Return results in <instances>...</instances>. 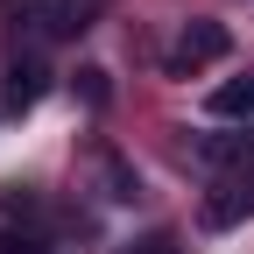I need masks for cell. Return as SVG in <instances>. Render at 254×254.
Here are the masks:
<instances>
[{
    "label": "cell",
    "instance_id": "9c48e42d",
    "mask_svg": "<svg viewBox=\"0 0 254 254\" xmlns=\"http://www.w3.org/2000/svg\"><path fill=\"white\" fill-rule=\"evenodd\" d=\"M127 254H184L177 240H163V233H155V240H141V247H127Z\"/></svg>",
    "mask_w": 254,
    "mask_h": 254
},
{
    "label": "cell",
    "instance_id": "52a82bcc",
    "mask_svg": "<svg viewBox=\"0 0 254 254\" xmlns=\"http://www.w3.org/2000/svg\"><path fill=\"white\" fill-rule=\"evenodd\" d=\"M78 92H85L92 106H106V71H99V64H85V71H78Z\"/></svg>",
    "mask_w": 254,
    "mask_h": 254
},
{
    "label": "cell",
    "instance_id": "7a4b0ae2",
    "mask_svg": "<svg viewBox=\"0 0 254 254\" xmlns=\"http://www.w3.org/2000/svg\"><path fill=\"white\" fill-rule=\"evenodd\" d=\"M198 219H205L212 233H226V226H240V219H254V184H226L219 198H205Z\"/></svg>",
    "mask_w": 254,
    "mask_h": 254
},
{
    "label": "cell",
    "instance_id": "3957f363",
    "mask_svg": "<svg viewBox=\"0 0 254 254\" xmlns=\"http://www.w3.org/2000/svg\"><path fill=\"white\" fill-rule=\"evenodd\" d=\"M212 120H254V71L247 78H226V85H212Z\"/></svg>",
    "mask_w": 254,
    "mask_h": 254
},
{
    "label": "cell",
    "instance_id": "ba28073f",
    "mask_svg": "<svg viewBox=\"0 0 254 254\" xmlns=\"http://www.w3.org/2000/svg\"><path fill=\"white\" fill-rule=\"evenodd\" d=\"M0 254H43L36 233H0Z\"/></svg>",
    "mask_w": 254,
    "mask_h": 254
},
{
    "label": "cell",
    "instance_id": "277c9868",
    "mask_svg": "<svg viewBox=\"0 0 254 254\" xmlns=\"http://www.w3.org/2000/svg\"><path fill=\"white\" fill-rule=\"evenodd\" d=\"M43 78H50V71H43V57H21L14 71H7V106H14V113H28V106L43 99Z\"/></svg>",
    "mask_w": 254,
    "mask_h": 254
},
{
    "label": "cell",
    "instance_id": "5b68a950",
    "mask_svg": "<svg viewBox=\"0 0 254 254\" xmlns=\"http://www.w3.org/2000/svg\"><path fill=\"white\" fill-rule=\"evenodd\" d=\"M198 155L205 163H254V141L247 134H212V141H198Z\"/></svg>",
    "mask_w": 254,
    "mask_h": 254
},
{
    "label": "cell",
    "instance_id": "8992f818",
    "mask_svg": "<svg viewBox=\"0 0 254 254\" xmlns=\"http://www.w3.org/2000/svg\"><path fill=\"white\" fill-rule=\"evenodd\" d=\"M57 7H64V28H92V14H99L106 0H57Z\"/></svg>",
    "mask_w": 254,
    "mask_h": 254
},
{
    "label": "cell",
    "instance_id": "6da1fadb",
    "mask_svg": "<svg viewBox=\"0 0 254 254\" xmlns=\"http://www.w3.org/2000/svg\"><path fill=\"white\" fill-rule=\"evenodd\" d=\"M226 50H233L226 21H184V36L170 43V78H190V71H205V64H219Z\"/></svg>",
    "mask_w": 254,
    "mask_h": 254
}]
</instances>
